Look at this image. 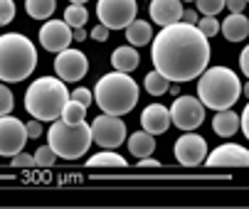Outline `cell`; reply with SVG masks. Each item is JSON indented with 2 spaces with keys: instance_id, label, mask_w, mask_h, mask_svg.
I'll return each mask as SVG.
<instances>
[{
  "instance_id": "obj_6",
  "label": "cell",
  "mask_w": 249,
  "mask_h": 209,
  "mask_svg": "<svg viewBox=\"0 0 249 209\" xmlns=\"http://www.w3.org/2000/svg\"><path fill=\"white\" fill-rule=\"evenodd\" d=\"M47 145L57 158L64 160H79L91 148V126L87 121L67 123L62 118L52 121L47 130Z\"/></svg>"
},
{
  "instance_id": "obj_35",
  "label": "cell",
  "mask_w": 249,
  "mask_h": 209,
  "mask_svg": "<svg viewBox=\"0 0 249 209\" xmlns=\"http://www.w3.org/2000/svg\"><path fill=\"white\" fill-rule=\"evenodd\" d=\"M109 27H106V25H96L94 30H91V40H96V42H106V40H109Z\"/></svg>"
},
{
  "instance_id": "obj_23",
  "label": "cell",
  "mask_w": 249,
  "mask_h": 209,
  "mask_svg": "<svg viewBox=\"0 0 249 209\" xmlns=\"http://www.w3.org/2000/svg\"><path fill=\"white\" fill-rule=\"evenodd\" d=\"M87 165H89V167H126V158H121L119 153L104 148L101 153L91 155V158L87 160Z\"/></svg>"
},
{
  "instance_id": "obj_1",
  "label": "cell",
  "mask_w": 249,
  "mask_h": 209,
  "mask_svg": "<svg viewBox=\"0 0 249 209\" xmlns=\"http://www.w3.org/2000/svg\"><path fill=\"white\" fill-rule=\"evenodd\" d=\"M151 59L156 72L168 81H193L210 64V40L195 25L173 22L153 37Z\"/></svg>"
},
{
  "instance_id": "obj_4",
  "label": "cell",
  "mask_w": 249,
  "mask_h": 209,
  "mask_svg": "<svg viewBox=\"0 0 249 209\" xmlns=\"http://www.w3.org/2000/svg\"><path fill=\"white\" fill-rule=\"evenodd\" d=\"M69 91L59 77H40L25 91V111L37 121H57L62 116Z\"/></svg>"
},
{
  "instance_id": "obj_17",
  "label": "cell",
  "mask_w": 249,
  "mask_h": 209,
  "mask_svg": "<svg viewBox=\"0 0 249 209\" xmlns=\"http://www.w3.org/2000/svg\"><path fill=\"white\" fill-rule=\"evenodd\" d=\"M220 32L225 34L227 42H244L249 34V20L244 17V13H230L220 25Z\"/></svg>"
},
{
  "instance_id": "obj_2",
  "label": "cell",
  "mask_w": 249,
  "mask_h": 209,
  "mask_svg": "<svg viewBox=\"0 0 249 209\" xmlns=\"http://www.w3.org/2000/svg\"><path fill=\"white\" fill-rule=\"evenodd\" d=\"M37 66V49L20 32L0 34V81L20 84Z\"/></svg>"
},
{
  "instance_id": "obj_21",
  "label": "cell",
  "mask_w": 249,
  "mask_h": 209,
  "mask_svg": "<svg viewBox=\"0 0 249 209\" xmlns=\"http://www.w3.org/2000/svg\"><path fill=\"white\" fill-rule=\"evenodd\" d=\"M128 150H131V155H136V158L153 155V150H156V138H153L151 133H146V130L131 133V138H128Z\"/></svg>"
},
{
  "instance_id": "obj_12",
  "label": "cell",
  "mask_w": 249,
  "mask_h": 209,
  "mask_svg": "<svg viewBox=\"0 0 249 209\" xmlns=\"http://www.w3.org/2000/svg\"><path fill=\"white\" fill-rule=\"evenodd\" d=\"M173 150H175V160L183 167H197V165H202V160L207 155V143H205L202 135L185 130V135H180L175 141Z\"/></svg>"
},
{
  "instance_id": "obj_24",
  "label": "cell",
  "mask_w": 249,
  "mask_h": 209,
  "mask_svg": "<svg viewBox=\"0 0 249 209\" xmlns=\"http://www.w3.org/2000/svg\"><path fill=\"white\" fill-rule=\"evenodd\" d=\"M87 20H89V13H87L84 5H77V3H69V5H67V10H64V22L72 27V30H74V27H84Z\"/></svg>"
},
{
  "instance_id": "obj_26",
  "label": "cell",
  "mask_w": 249,
  "mask_h": 209,
  "mask_svg": "<svg viewBox=\"0 0 249 209\" xmlns=\"http://www.w3.org/2000/svg\"><path fill=\"white\" fill-rule=\"evenodd\" d=\"M84 116H87V106H82V103H77V101L69 98V101L64 103L59 118L67 121V123H79V121H84Z\"/></svg>"
},
{
  "instance_id": "obj_14",
  "label": "cell",
  "mask_w": 249,
  "mask_h": 209,
  "mask_svg": "<svg viewBox=\"0 0 249 209\" xmlns=\"http://www.w3.org/2000/svg\"><path fill=\"white\" fill-rule=\"evenodd\" d=\"M40 45L47 52H62L72 45V27H69L64 20H47L40 27Z\"/></svg>"
},
{
  "instance_id": "obj_11",
  "label": "cell",
  "mask_w": 249,
  "mask_h": 209,
  "mask_svg": "<svg viewBox=\"0 0 249 209\" xmlns=\"http://www.w3.org/2000/svg\"><path fill=\"white\" fill-rule=\"evenodd\" d=\"M87 69H89V59L84 52L67 47L62 52H57L54 57V72L62 81H79L87 77Z\"/></svg>"
},
{
  "instance_id": "obj_19",
  "label": "cell",
  "mask_w": 249,
  "mask_h": 209,
  "mask_svg": "<svg viewBox=\"0 0 249 209\" xmlns=\"http://www.w3.org/2000/svg\"><path fill=\"white\" fill-rule=\"evenodd\" d=\"M111 64H114L116 72L131 74L133 69L141 64V54L136 52V47L124 45V47H116V49H114V54H111Z\"/></svg>"
},
{
  "instance_id": "obj_27",
  "label": "cell",
  "mask_w": 249,
  "mask_h": 209,
  "mask_svg": "<svg viewBox=\"0 0 249 209\" xmlns=\"http://www.w3.org/2000/svg\"><path fill=\"white\" fill-rule=\"evenodd\" d=\"M195 27L205 34V37L210 40V37H215V34L220 32V22H217V17H210V15H205V17H200L197 22H195Z\"/></svg>"
},
{
  "instance_id": "obj_43",
  "label": "cell",
  "mask_w": 249,
  "mask_h": 209,
  "mask_svg": "<svg viewBox=\"0 0 249 209\" xmlns=\"http://www.w3.org/2000/svg\"><path fill=\"white\" fill-rule=\"evenodd\" d=\"M69 3H77V5H84V3H87V0H69Z\"/></svg>"
},
{
  "instance_id": "obj_9",
  "label": "cell",
  "mask_w": 249,
  "mask_h": 209,
  "mask_svg": "<svg viewBox=\"0 0 249 209\" xmlns=\"http://www.w3.org/2000/svg\"><path fill=\"white\" fill-rule=\"evenodd\" d=\"M168 111H170V123L180 130H195L205 121V106L195 96H178Z\"/></svg>"
},
{
  "instance_id": "obj_29",
  "label": "cell",
  "mask_w": 249,
  "mask_h": 209,
  "mask_svg": "<svg viewBox=\"0 0 249 209\" xmlns=\"http://www.w3.org/2000/svg\"><path fill=\"white\" fill-rule=\"evenodd\" d=\"M195 3H197V13L210 15V17H215L225 8V0H195Z\"/></svg>"
},
{
  "instance_id": "obj_22",
  "label": "cell",
  "mask_w": 249,
  "mask_h": 209,
  "mask_svg": "<svg viewBox=\"0 0 249 209\" xmlns=\"http://www.w3.org/2000/svg\"><path fill=\"white\" fill-rule=\"evenodd\" d=\"M25 10L32 20H50L57 10V0H25Z\"/></svg>"
},
{
  "instance_id": "obj_20",
  "label": "cell",
  "mask_w": 249,
  "mask_h": 209,
  "mask_svg": "<svg viewBox=\"0 0 249 209\" xmlns=\"http://www.w3.org/2000/svg\"><path fill=\"white\" fill-rule=\"evenodd\" d=\"M212 130H215L220 138H232L239 130V116L232 109L217 111V116L212 118Z\"/></svg>"
},
{
  "instance_id": "obj_32",
  "label": "cell",
  "mask_w": 249,
  "mask_h": 209,
  "mask_svg": "<svg viewBox=\"0 0 249 209\" xmlns=\"http://www.w3.org/2000/svg\"><path fill=\"white\" fill-rule=\"evenodd\" d=\"M69 98L72 101H77V103H82V106H91V101H94V94H91V89H84V86H79V89H74L72 94H69Z\"/></svg>"
},
{
  "instance_id": "obj_18",
  "label": "cell",
  "mask_w": 249,
  "mask_h": 209,
  "mask_svg": "<svg viewBox=\"0 0 249 209\" xmlns=\"http://www.w3.org/2000/svg\"><path fill=\"white\" fill-rule=\"evenodd\" d=\"M124 34L131 47H143L153 40V30H151V22L146 20H131L126 27H124Z\"/></svg>"
},
{
  "instance_id": "obj_13",
  "label": "cell",
  "mask_w": 249,
  "mask_h": 209,
  "mask_svg": "<svg viewBox=\"0 0 249 209\" xmlns=\"http://www.w3.org/2000/svg\"><path fill=\"white\" fill-rule=\"evenodd\" d=\"M207 167H247L249 165V150L237 143H225L215 148L202 160Z\"/></svg>"
},
{
  "instance_id": "obj_5",
  "label": "cell",
  "mask_w": 249,
  "mask_h": 209,
  "mask_svg": "<svg viewBox=\"0 0 249 209\" xmlns=\"http://www.w3.org/2000/svg\"><path fill=\"white\" fill-rule=\"evenodd\" d=\"M138 84L124 74V72H109L104 74L96 86H94V101L96 106L104 113H111V116H126L136 103H138Z\"/></svg>"
},
{
  "instance_id": "obj_42",
  "label": "cell",
  "mask_w": 249,
  "mask_h": 209,
  "mask_svg": "<svg viewBox=\"0 0 249 209\" xmlns=\"http://www.w3.org/2000/svg\"><path fill=\"white\" fill-rule=\"evenodd\" d=\"M168 89H170V94H173V96H180V86H178L175 81H173V86H168Z\"/></svg>"
},
{
  "instance_id": "obj_8",
  "label": "cell",
  "mask_w": 249,
  "mask_h": 209,
  "mask_svg": "<svg viewBox=\"0 0 249 209\" xmlns=\"http://www.w3.org/2000/svg\"><path fill=\"white\" fill-rule=\"evenodd\" d=\"M96 15L101 25H106L109 30H124L131 20H136L138 3L136 0H99Z\"/></svg>"
},
{
  "instance_id": "obj_15",
  "label": "cell",
  "mask_w": 249,
  "mask_h": 209,
  "mask_svg": "<svg viewBox=\"0 0 249 209\" xmlns=\"http://www.w3.org/2000/svg\"><path fill=\"white\" fill-rule=\"evenodd\" d=\"M141 126H143V130L151 133V135H160L170 128V111L163 103H151V106H146L143 113H141Z\"/></svg>"
},
{
  "instance_id": "obj_25",
  "label": "cell",
  "mask_w": 249,
  "mask_h": 209,
  "mask_svg": "<svg viewBox=\"0 0 249 209\" xmlns=\"http://www.w3.org/2000/svg\"><path fill=\"white\" fill-rule=\"evenodd\" d=\"M143 86H146V91H148L151 96H163V94L168 91L170 81H168L163 74H158L156 69H153V72H148V74H146V79H143Z\"/></svg>"
},
{
  "instance_id": "obj_39",
  "label": "cell",
  "mask_w": 249,
  "mask_h": 209,
  "mask_svg": "<svg viewBox=\"0 0 249 209\" xmlns=\"http://www.w3.org/2000/svg\"><path fill=\"white\" fill-rule=\"evenodd\" d=\"M200 17H197V13L195 10H183V15H180V22H188V25H195Z\"/></svg>"
},
{
  "instance_id": "obj_34",
  "label": "cell",
  "mask_w": 249,
  "mask_h": 209,
  "mask_svg": "<svg viewBox=\"0 0 249 209\" xmlns=\"http://www.w3.org/2000/svg\"><path fill=\"white\" fill-rule=\"evenodd\" d=\"M25 130H27V138H40L42 135V121H30V123H25Z\"/></svg>"
},
{
  "instance_id": "obj_28",
  "label": "cell",
  "mask_w": 249,
  "mask_h": 209,
  "mask_svg": "<svg viewBox=\"0 0 249 209\" xmlns=\"http://www.w3.org/2000/svg\"><path fill=\"white\" fill-rule=\"evenodd\" d=\"M32 158H35V165H37V167H52V165H54V160H57V155L52 153V148H50V145L37 148Z\"/></svg>"
},
{
  "instance_id": "obj_38",
  "label": "cell",
  "mask_w": 249,
  "mask_h": 209,
  "mask_svg": "<svg viewBox=\"0 0 249 209\" xmlns=\"http://www.w3.org/2000/svg\"><path fill=\"white\" fill-rule=\"evenodd\" d=\"M239 130L249 138V106L242 111V116H239Z\"/></svg>"
},
{
  "instance_id": "obj_41",
  "label": "cell",
  "mask_w": 249,
  "mask_h": 209,
  "mask_svg": "<svg viewBox=\"0 0 249 209\" xmlns=\"http://www.w3.org/2000/svg\"><path fill=\"white\" fill-rule=\"evenodd\" d=\"M87 37H89V34H87V30H84V27H74V30H72V40H77V42H84Z\"/></svg>"
},
{
  "instance_id": "obj_10",
  "label": "cell",
  "mask_w": 249,
  "mask_h": 209,
  "mask_svg": "<svg viewBox=\"0 0 249 209\" xmlns=\"http://www.w3.org/2000/svg\"><path fill=\"white\" fill-rule=\"evenodd\" d=\"M27 143V130L25 123L15 116H0V155L13 158L20 150H25Z\"/></svg>"
},
{
  "instance_id": "obj_40",
  "label": "cell",
  "mask_w": 249,
  "mask_h": 209,
  "mask_svg": "<svg viewBox=\"0 0 249 209\" xmlns=\"http://www.w3.org/2000/svg\"><path fill=\"white\" fill-rule=\"evenodd\" d=\"M138 167H160V162L156 158L146 155V158H138Z\"/></svg>"
},
{
  "instance_id": "obj_3",
  "label": "cell",
  "mask_w": 249,
  "mask_h": 209,
  "mask_svg": "<svg viewBox=\"0 0 249 209\" xmlns=\"http://www.w3.org/2000/svg\"><path fill=\"white\" fill-rule=\"evenodd\" d=\"M242 96V81L227 66H210L197 77V98L205 109H232Z\"/></svg>"
},
{
  "instance_id": "obj_31",
  "label": "cell",
  "mask_w": 249,
  "mask_h": 209,
  "mask_svg": "<svg viewBox=\"0 0 249 209\" xmlns=\"http://www.w3.org/2000/svg\"><path fill=\"white\" fill-rule=\"evenodd\" d=\"M15 17V3L13 0H0V27L10 25Z\"/></svg>"
},
{
  "instance_id": "obj_16",
  "label": "cell",
  "mask_w": 249,
  "mask_h": 209,
  "mask_svg": "<svg viewBox=\"0 0 249 209\" xmlns=\"http://www.w3.org/2000/svg\"><path fill=\"white\" fill-rule=\"evenodd\" d=\"M148 13H151V20L156 25L165 27V25H173V22H180L183 3L180 0H151Z\"/></svg>"
},
{
  "instance_id": "obj_37",
  "label": "cell",
  "mask_w": 249,
  "mask_h": 209,
  "mask_svg": "<svg viewBox=\"0 0 249 209\" xmlns=\"http://www.w3.org/2000/svg\"><path fill=\"white\" fill-rule=\"evenodd\" d=\"M239 69H242L244 77H249V47H244L242 54H239Z\"/></svg>"
},
{
  "instance_id": "obj_36",
  "label": "cell",
  "mask_w": 249,
  "mask_h": 209,
  "mask_svg": "<svg viewBox=\"0 0 249 209\" xmlns=\"http://www.w3.org/2000/svg\"><path fill=\"white\" fill-rule=\"evenodd\" d=\"M225 8H230V13H244L247 0H225Z\"/></svg>"
},
{
  "instance_id": "obj_33",
  "label": "cell",
  "mask_w": 249,
  "mask_h": 209,
  "mask_svg": "<svg viewBox=\"0 0 249 209\" xmlns=\"http://www.w3.org/2000/svg\"><path fill=\"white\" fill-rule=\"evenodd\" d=\"M10 162H13V167H32V165H35V158L20 150L18 155H13V158H10Z\"/></svg>"
},
{
  "instance_id": "obj_44",
  "label": "cell",
  "mask_w": 249,
  "mask_h": 209,
  "mask_svg": "<svg viewBox=\"0 0 249 209\" xmlns=\"http://www.w3.org/2000/svg\"><path fill=\"white\" fill-rule=\"evenodd\" d=\"M180 3H193V0H180Z\"/></svg>"
},
{
  "instance_id": "obj_30",
  "label": "cell",
  "mask_w": 249,
  "mask_h": 209,
  "mask_svg": "<svg viewBox=\"0 0 249 209\" xmlns=\"http://www.w3.org/2000/svg\"><path fill=\"white\" fill-rule=\"evenodd\" d=\"M13 109H15V96H13V91H10L5 84H0V116H8Z\"/></svg>"
},
{
  "instance_id": "obj_7",
  "label": "cell",
  "mask_w": 249,
  "mask_h": 209,
  "mask_svg": "<svg viewBox=\"0 0 249 209\" xmlns=\"http://www.w3.org/2000/svg\"><path fill=\"white\" fill-rule=\"evenodd\" d=\"M124 141H126V123L121 121V116L101 113L91 121V143H96L99 148L116 150Z\"/></svg>"
}]
</instances>
